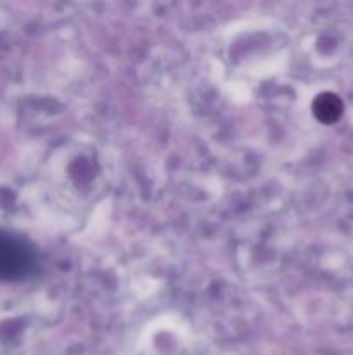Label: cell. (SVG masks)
I'll list each match as a JSON object with an SVG mask.
<instances>
[{"label": "cell", "instance_id": "obj_1", "mask_svg": "<svg viewBox=\"0 0 353 355\" xmlns=\"http://www.w3.org/2000/svg\"><path fill=\"white\" fill-rule=\"evenodd\" d=\"M35 266L30 246L19 238L0 232V281H14L26 277Z\"/></svg>", "mask_w": 353, "mask_h": 355}, {"label": "cell", "instance_id": "obj_2", "mask_svg": "<svg viewBox=\"0 0 353 355\" xmlns=\"http://www.w3.org/2000/svg\"><path fill=\"white\" fill-rule=\"evenodd\" d=\"M343 101L336 94L324 92L314 101V114L322 123H334L343 114Z\"/></svg>", "mask_w": 353, "mask_h": 355}]
</instances>
